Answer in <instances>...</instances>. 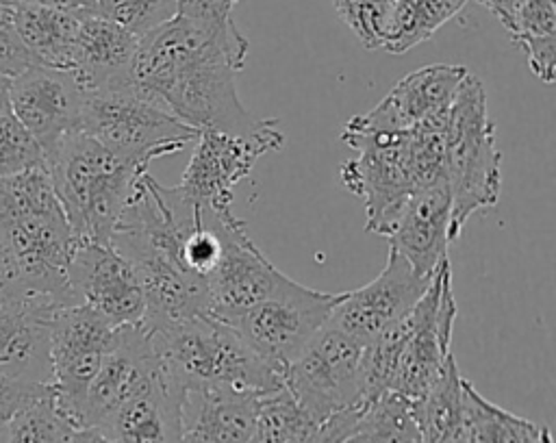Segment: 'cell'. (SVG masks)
Wrapping results in <instances>:
<instances>
[{
    "mask_svg": "<svg viewBox=\"0 0 556 443\" xmlns=\"http://www.w3.org/2000/svg\"><path fill=\"white\" fill-rule=\"evenodd\" d=\"M248 46L232 17L200 22L174 15L139 39L132 89L198 132L250 135L267 119L252 115L237 96L235 76Z\"/></svg>",
    "mask_w": 556,
    "mask_h": 443,
    "instance_id": "6da1fadb",
    "label": "cell"
},
{
    "mask_svg": "<svg viewBox=\"0 0 556 443\" xmlns=\"http://www.w3.org/2000/svg\"><path fill=\"white\" fill-rule=\"evenodd\" d=\"M0 230L30 295L54 306L74 304L67 265L78 243L46 165L0 178Z\"/></svg>",
    "mask_w": 556,
    "mask_h": 443,
    "instance_id": "7a4b0ae2",
    "label": "cell"
},
{
    "mask_svg": "<svg viewBox=\"0 0 556 443\" xmlns=\"http://www.w3.org/2000/svg\"><path fill=\"white\" fill-rule=\"evenodd\" d=\"M143 328L163 374L180 391L226 387L263 395L285 387L282 369L265 360L228 324L213 315L200 313Z\"/></svg>",
    "mask_w": 556,
    "mask_h": 443,
    "instance_id": "3957f363",
    "label": "cell"
},
{
    "mask_svg": "<svg viewBox=\"0 0 556 443\" xmlns=\"http://www.w3.org/2000/svg\"><path fill=\"white\" fill-rule=\"evenodd\" d=\"M148 165L109 150L83 130L61 139L46 159V167L78 241H111L119 215Z\"/></svg>",
    "mask_w": 556,
    "mask_h": 443,
    "instance_id": "277c9868",
    "label": "cell"
},
{
    "mask_svg": "<svg viewBox=\"0 0 556 443\" xmlns=\"http://www.w3.org/2000/svg\"><path fill=\"white\" fill-rule=\"evenodd\" d=\"M502 154L486 109V91L478 76H465L450 106L443 145V178L452 200V243L465 221L497 204L502 189Z\"/></svg>",
    "mask_w": 556,
    "mask_h": 443,
    "instance_id": "5b68a950",
    "label": "cell"
},
{
    "mask_svg": "<svg viewBox=\"0 0 556 443\" xmlns=\"http://www.w3.org/2000/svg\"><path fill=\"white\" fill-rule=\"evenodd\" d=\"M78 130L122 156L146 163L180 152L200 135L132 87L85 93Z\"/></svg>",
    "mask_w": 556,
    "mask_h": 443,
    "instance_id": "8992f818",
    "label": "cell"
},
{
    "mask_svg": "<svg viewBox=\"0 0 556 443\" xmlns=\"http://www.w3.org/2000/svg\"><path fill=\"white\" fill-rule=\"evenodd\" d=\"M337 300L339 293L317 291L287 276L269 298L224 324L285 374L298 352L328 324Z\"/></svg>",
    "mask_w": 556,
    "mask_h": 443,
    "instance_id": "52a82bcc",
    "label": "cell"
},
{
    "mask_svg": "<svg viewBox=\"0 0 556 443\" xmlns=\"http://www.w3.org/2000/svg\"><path fill=\"white\" fill-rule=\"evenodd\" d=\"M365 343L326 324L285 369V387L317 419L352 406L361 397Z\"/></svg>",
    "mask_w": 556,
    "mask_h": 443,
    "instance_id": "ba28073f",
    "label": "cell"
},
{
    "mask_svg": "<svg viewBox=\"0 0 556 443\" xmlns=\"http://www.w3.org/2000/svg\"><path fill=\"white\" fill-rule=\"evenodd\" d=\"M282 145L285 135L276 117L250 135L200 130L178 189L202 211L228 213L232 211L235 185L250 174L261 156L282 150Z\"/></svg>",
    "mask_w": 556,
    "mask_h": 443,
    "instance_id": "9c48e42d",
    "label": "cell"
},
{
    "mask_svg": "<svg viewBox=\"0 0 556 443\" xmlns=\"http://www.w3.org/2000/svg\"><path fill=\"white\" fill-rule=\"evenodd\" d=\"M117 328L83 304L59 306L50 317V389L54 406L72 428H80L87 389Z\"/></svg>",
    "mask_w": 556,
    "mask_h": 443,
    "instance_id": "30bf717a",
    "label": "cell"
},
{
    "mask_svg": "<svg viewBox=\"0 0 556 443\" xmlns=\"http://www.w3.org/2000/svg\"><path fill=\"white\" fill-rule=\"evenodd\" d=\"M341 141L356 150L354 159L341 163L339 176L343 187L363 200L367 213L365 228L378 221L410 191L419 189L410 159L408 130L380 132L345 122Z\"/></svg>",
    "mask_w": 556,
    "mask_h": 443,
    "instance_id": "8fae6325",
    "label": "cell"
},
{
    "mask_svg": "<svg viewBox=\"0 0 556 443\" xmlns=\"http://www.w3.org/2000/svg\"><path fill=\"white\" fill-rule=\"evenodd\" d=\"M417 324L408 337L391 376L389 391L419 400L445 369L452 350L456 300L452 289L450 261L441 263L428 289L415 304Z\"/></svg>",
    "mask_w": 556,
    "mask_h": 443,
    "instance_id": "7c38bea8",
    "label": "cell"
},
{
    "mask_svg": "<svg viewBox=\"0 0 556 443\" xmlns=\"http://www.w3.org/2000/svg\"><path fill=\"white\" fill-rule=\"evenodd\" d=\"M222 254L206 278V313L226 321L269 298L287 276L274 267L232 211L217 215Z\"/></svg>",
    "mask_w": 556,
    "mask_h": 443,
    "instance_id": "4fadbf2b",
    "label": "cell"
},
{
    "mask_svg": "<svg viewBox=\"0 0 556 443\" xmlns=\"http://www.w3.org/2000/svg\"><path fill=\"white\" fill-rule=\"evenodd\" d=\"M452 200L445 180L419 187L374 221L369 232L387 239L389 250L404 256L413 269L432 278L447 258Z\"/></svg>",
    "mask_w": 556,
    "mask_h": 443,
    "instance_id": "5bb4252c",
    "label": "cell"
},
{
    "mask_svg": "<svg viewBox=\"0 0 556 443\" xmlns=\"http://www.w3.org/2000/svg\"><path fill=\"white\" fill-rule=\"evenodd\" d=\"M67 284L74 304L89 306L113 326H137L146 313V295L137 269L111 243L78 241Z\"/></svg>",
    "mask_w": 556,
    "mask_h": 443,
    "instance_id": "9a60e30c",
    "label": "cell"
},
{
    "mask_svg": "<svg viewBox=\"0 0 556 443\" xmlns=\"http://www.w3.org/2000/svg\"><path fill=\"white\" fill-rule=\"evenodd\" d=\"M85 91L74 72L28 65L9 78V109L41 145L46 159L80 126Z\"/></svg>",
    "mask_w": 556,
    "mask_h": 443,
    "instance_id": "2e32d148",
    "label": "cell"
},
{
    "mask_svg": "<svg viewBox=\"0 0 556 443\" xmlns=\"http://www.w3.org/2000/svg\"><path fill=\"white\" fill-rule=\"evenodd\" d=\"M430 280L432 278L417 274L395 250H389L387 265L371 282L339 293L328 324L361 343H367L406 315L424 295Z\"/></svg>",
    "mask_w": 556,
    "mask_h": 443,
    "instance_id": "e0dca14e",
    "label": "cell"
},
{
    "mask_svg": "<svg viewBox=\"0 0 556 443\" xmlns=\"http://www.w3.org/2000/svg\"><path fill=\"white\" fill-rule=\"evenodd\" d=\"M467 74V67L450 63L419 67L397 80L371 111L350 117L348 124L380 132L410 130L421 122L445 115Z\"/></svg>",
    "mask_w": 556,
    "mask_h": 443,
    "instance_id": "ac0fdd59",
    "label": "cell"
},
{
    "mask_svg": "<svg viewBox=\"0 0 556 443\" xmlns=\"http://www.w3.org/2000/svg\"><path fill=\"white\" fill-rule=\"evenodd\" d=\"M161 374L163 369L156 360L146 328L141 324L119 326L98 374L87 389L80 428H100L122 402L148 387Z\"/></svg>",
    "mask_w": 556,
    "mask_h": 443,
    "instance_id": "d6986e66",
    "label": "cell"
},
{
    "mask_svg": "<svg viewBox=\"0 0 556 443\" xmlns=\"http://www.w3.org/2000/svg\"><path fill=\"white\" fill-rule=\"evenodd\" d=\"M59 306L26 298L0 306V374L22 384H50V317Z\"/></svg>",
    "mask_w": 556,
    "mask_h": 443,
    "instance_id": "ffe728a7",
    "label": "cell"
},
{
    "mask_svg": "<svg viewBox=\"0 0 556 443\" xmlns=\"http://www.w3.org/2000/svg\"><path fill=\"white\" fill-rule=\"evenodd\" d=\"M139 39L113 20L83 11L74 41V76L83 91H117L132 87V63Z\"/></svg>",
    "mask_w": 556,
    "mask_h": 443,
    "instance_id": "44dd1931",
    "label": "cell"
},
{
    "mask_svg": "<svg viewBox=\"0 0 556 443\" xmlns=\"http://www.w3.org/2000/svg\"><path fill=\"white\" fill-rule=\"evenodd\" d=\"M258 395L226 387H191L180 397L182 443H252Z\"/></svg>",
    "mask_w": 556,
    "mask_h": 443,
    "instance_id": "7402d4cb",
    "label": "cell"
},
{
    "mask_svg": "<svg viewBox=\"0 0 556 443\" xmlns=\"http://www.w3.org/2000/svg\"><path fill=\"white\" fill-rule=\"evenodd\" d=\"M180 397L182 391L161 374L122 402L100 430L113 443H182Z\"/></svg>",
    "mask_w": 556,
    "mask_h": 443,
    "instance_id": "603a6c76",
    "label": "cell"
},
{
    "mask_svg": "<svg viewBox=\"0 0 556 443\" xmlns=\"http://www.w3.org/2000/svg\"><path fill=\"white\" fill-rule=\"evenodd\" d=\"M83 11L15 4V33L35 65L74 69V41Z\"/></svg>",
    "mask_w": 556,
    "mask_h": 443,
    "instance_id": "cb8c5ba5",
    "label": "cell"
},
{
    "mask_svg": "<svg viewBox=\"0 0 556 443\" xmlns=\"http://www.w3.org/2000/svg\"><path fill=\"white\" fill-rule=\"evenodd\" d=\"M460 378L452 354L437 382L419 400H413L421 443H467Z\"/></svg>",
    "mask_w": 556,
    "mask_h": 443,
    "instance_id": "d4e9b609",
    "label": "cell"
},
{
    "mask_svg": "<svg viewBox=\"0 0 556 443\" xmlns=\"http://www.w3.org/2000/svg\"><path fill=\"white\" fill-rule=\"evenodd\" d=\"M460 400L467 443H541L545 426L500 408L465 378H460Z\"/></svg>",
    "mask_w": 556,
    "mask_h": 443,
    "instance_id": "484cf974",
    "label": "cell"
},
{
    "mask_svg": "<svg viewBox=\"0 0 556 443\" xmlns=\"http://www.w3.org/2000/svg\"><path fill=\"white\" fill-rule=\"evenodd\" d=\"M510 39L526 52L532 74L543 83L556 78V7L554 0H523L510 24Z\"/></svg>",
    "mask_w": 556,
    "mask_h": 443,
    "instance_id": "4316f807",
    "label": "cell"
},
{
    "mask_svg": "<svg viewBox=\"0 0 556 443\" xmlns=\"http://www.w3.org/2000/svg\"><path fill=\"white\" fill-rule=\"evenodd\" d=\"M467 0H395L382 50L404 54L456 17Z\"/></svg>",
    "mask_w": 556,
    "mask_h": 443,
    "instance_id": "83f0119b",
    "label": "cell"
},
{
    "mask_svg": "<svg viewBox=\"0 0 556 443\" xmlns=\"http://www.w3.org/2000/svg\"><path fill=\"white\" fill-rule=\"evenodd\" d=\"M319 423L287 387L256 400L252 443H315Z\"/></svg>",
    "mask_w": 556,
    "mask_h": 443,
    "instance_id": "f1b7e54d",
    "label": "cell"
},
{
    "mask_svg": "<svg viewBox=\"0 0 556 443\" xmlns=\"http://www.w3.org/2000/svg\"><path fill=\"white\" fill-rule=\"evenodd\" d=\"M348 443H421L413 400L387 391L371 400Z\"/></svg>",
    "mask_w": 556,
    "mask_h": 443,
    "instance_id": "f546056e",
    "label": "cell"
},
{
    "mask_svg": "<svg viewBox=\"0 0 556 443\" xmlns=\"http://www.w3.org/2000/svg\"><path fill=\"white\" fill-rule=\"evenodd\" d=\"M74 428L59 413L50 393L22 406L9 417L2 443H63Z\"/></svg>",
    "mask_w": 556,
    "mask_h": 443,
    "instance_id": "4dcf8cb0",
    "label": "cell"
},
{
    "mask_svg": "<svg viewBox=\"0 0 556 443\" xmlns=\"http://www.w3.org/2000/svg\"><path fill=\"white\" fill-rule=\"evenodd\" d=\"M96 13L141 39L176 15V0H98Z\"/></svg>",
    "mask_w": 556,
    "mask_h": 443,
    "instance_id": "1f68e13d",
    "label": "cell"
},
{
    "mask_svg": "<svg viewBox=\"0 0 556 443\" xmlns=\"http://www.w3.org/2000/svg\"><path fill=\"white\" fill-rule=\"evenodd\" d=\"M332 4L363 48H382L395 0H332Z\"/></svg>",
    "mask_w": 556,
    "mask_h": 443,
    "instance_id": "d6a6232c",
    "label": "cell"
},
{
    "mask_svg": "<svg viewBox=\"0 0 556 443\" xmlns=\"http://www.w3.org/2000/svg\"><path fill=\"white\" fill-rule=\"evenodd\" d=\"M46 165V154L11 109L0 115V178Z\"/></svg>",
    "mask_w": 556,
    "mask_h": 443,
    "instance_id": "836d02e7",
    "label": "cell"
},
{
    "mask_svg": "<svg viewBox=\"0 0 556 443\" xmlns=\"http://www.w3.org/2000/svg\"><path fill=\"white\" fill-rule=\"evenodd\" d=\"M15 4L11 0H0V76L13 78L28 65H35L26 48L15 33Z\"/></svg>",
    "mask_w": 556,
    "mask_h": 443,
    "instance_id": "e575fe53",
    "label": "cell"
},
{
    "mask_svg": "<svg viewBox=\"0 0 556 443\" xmlns=\"http://www.w3.org/2000/svg\"><path fill=\"white\" fill-rule=\"evenodd\" d=\"M26 298H33L24 284L20 265L15 261V254L0 230V306L22 302ZM37 298V295H35Z\"/></svg>",
    "mask_w": 556,
    "mask_h": 443,
    "instance_id": "d590c367",
    "label": "cell"
},
{
    "mask_svg": "<svg viewBox=\"0 0 556 443\" xmlns=\"http://www.w3.org/2000/svg\"><path fill=\"white\" fill-rule=\"evenodd\" d=\"M46 393H50V384H22L0 374V421H9V417L15 415L22 406L30 404L33 400Z\"/></svg>",
    "mask_w": 556,
    "mask_h": 443,
    "instance_id": "8d00e7d4",
    "label": "cell"
},
{
    "mask_svg": "<svg viewBox=\"0 0 556 443\" xmlns=\"http://www.w3.org/2000/svg\"><path fill=\"white\" fill-rule=\"evenodd\" d=\"M176 15L200 22H222L232 17V4L228 0H176Z\"/></svg>",
    "mask_w": 556,
    "mask_h": 443,
    "instance_id": "74e56055",
    "label": "cell"
},
{
    "mask_svg": "<svg viewBox=\"0 0 556 443\" xmlns=\"http://www.w3.org/2000/svg\"><path fill=\"white\" fill-rule=\"evenodd\" d=\"M13 4H33V7H50L63 11H96L98 0H11Z\"/></svg>",
    "mask_w": 556,
    "mask_h": 443,
    "instance_id": "f35d334b",
    "label": "cell"
},
{
    "mask_svg": "<svg viewBox=\"0 0 556 443\" xmlns=\"http://www.w3.org/2000/svg\"><path fill=\"white\" fill-rule=\"evenodd\" d=\"M482 7H486L500 22L504 28H508L517 7L523 2V0H478Z\"/></svg>",
    "mask_w": 556,
    "mask_h": 443,
    "instance_id": "ab89813d",
    "label": "cell"
},
{
    "mask_svg": "<svg viewBox=\"0 0 556 443\" xmlns=\"http://www.w3.org/2000/svg\"><path fill=\"white\" fill-rule=\"evenodd\" d=\"M63 443H113L100 428H74Z\"/></svg>",
    "mask_w": 556,
    "mask_h": 443,
    "instance_id": "60d3db41",
    "label": "cell"
},
{
    "mask_svg": "<svg viewBox=\"0 0 556 443\" xmlns=\"http://www.w3.org/2000/svg\"><path fill=\"white\" fill-rule=\"evenodd\" d=\"M9 111V78L0 76V115Z\"/></svg>",
    "mask_w": 556,
    "mask_h": 443,
    "instance_id": "b9f144b4",
    "label": "cell"
},
{
    "mask_svg": "<svg viewBox=\"0 0 556 443\" xmlns=\"http://www.w3.org/2000/svg\"><path fill=\"white\" fill-rule=\"evenodd\" d=\"M541 443H552V436H549V430L545 428L543 430V436H541Z\"/></svg>",
    "mask_w": 556,
    "mask_h": 443,
    "instance_id": "7bdbcfd3",
    "label": "cell"
},
{
    "mask_svg": "<svg viewBox=\"0 0 556 443\" xmlns=\"http://www.w3.org/2000/svg\"><path fill=\"white\" fill-rule=\"evenodd\" d=\"M4 430H7V421H0V443L4 441Z\"/></svg>",
    "mask_w": 556,
    "mask_h": 443,
    "instance_id": "ee69618b",
    "label": "cell"
},
{
    "mask_svg": "<svg viewBox=\"0 0 556 443\" xmlns=\"http://www.w3.org/2000/svg\"><path fill=\"white\" fill-rule=\"evenodd\" d=\"M228 2H230V4H232V7H235V4H237V2H239V0H228Z\"/></svg>",
    "mask_w": 556,
    "mask_h": 443,
    "instance_id": "f6af8a7d",
    "label": "cell"
},
{
    "mask_svg": "<svg viewBox=\"0 0 556 443\" xmlns=\"http://www.w3.org/2000/svg\"><path fill=\"white\" fill-rule=\"evenodd\" d=\"M343 443H348V441H343Z\"/></svg>",
    "mask_w": 556,
    "mask_h": 443,
    "instance_id": "bcb514c9",
    "label": "cell"
}]
</instances>
